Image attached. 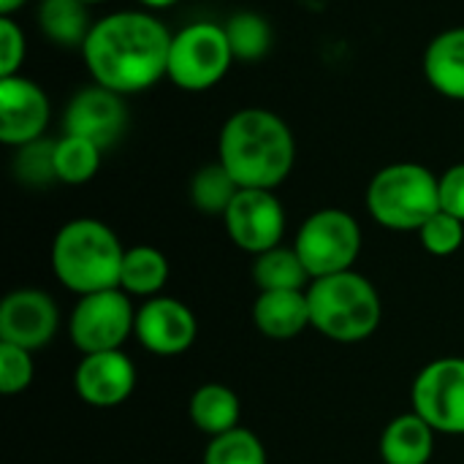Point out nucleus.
Returning a JSON list of instances; mask_svg holds the SVG:
<instances>
[{
    "label": "nucleus",
    "mask_w": 464,
    "mask_h": 464,
    "mask_svg": "<svg viewBox=\"0 0 464 464\" xmlns=\"http://www.w3.org/2000/svg\"><path fill=\"white\" fill-rule=\"evenodd\" d=\"M239 182L228 174V169L220 160H212L207 166H201L193 177H190V204L204 212V215H218L223 218L231 207V201L239 193Z\"/></svg>",
    "instance_id": "5701e85b"
},
{
    "label": "nucleus",
    "mask_w": 464,
    "mask_h": 464,
    "mask_svg": "<svg viewBox=\"0 0 464 464\" xmlns=\"http://www.w3.org/2000/svg\"><path fill=\"white\" fill-rule=\"evenodd\" d=\"M27 0H0V16H14Z\"/></svg>",
    "instance_id": "473e14b6"
},
{
    "label": "nucleus",
    "mask_w": 464,
    "mask_h": 464,
    "mask_svg": "<svg viewBox=\"0 0 464 464\" xmlns=\"http://www.w3.org/2000/svg\"><path fill=\"white\" fill-rule=\"evenodd\" d=\"M171 275L169 258L152 245H136L125 250L120 269V288L130 296L152 299L160 296Z\"/></svg>",
    "instance_id": "412c9836"
},
{
    "label": "nucleus",
    "mask_w": 464,
    "mask_h": 464,
    "mask_svg": "<svg viewBox=\"0 0 464 464\" xmlns=\"http://www.w3.org/2000/svg\"><path fill=\"white\" fill-rule=\"evenodd\" d=\"M128 106L125 95L111 92L101 84H87L68 101L63 111V133L82 136L101 150L114 147L128 130Z\"/></svg>",
    "instance_id": "9b49d317"
},
{
    "label": "nucleus",
    "mask_w": 464,
    "mask_h": 464,
    "mask_svg": "<svg viewBox=\"0 0 464 464\" xmlns=\"http://www.w3.org/2000/svg\"><path fill=\"white\" fill-rule=\"evenodd\" d=\"M27 54V38L22 24L14 16H0V76L22 73Z\"/></svg>",
    "instance_id": "c756f323"
},
{
    "label": "nucleus",
    "mask_w": 464,
    "mask_h": 464,
    "mask_svg": "<svg viewBox=\"0 0 464 464\" xmlns=\"http://www.w3.org/2000/svg\"><path fill=\"white\" fill-rule=\"evenodd\" d=\"M294 247L313 280L340 275L353 269L362 253V226L351 212L324 207L299 226Z\"/></svg>",
    "instance_id": "0eeeda50"
},
{
    "label": "nucleus",
    "mask_w": 464,
    "mask_h": 464,
    "mask_svg": "<svg viewBox=\"0 0 464 464\" xmlns=\"http://www.w3.org/2000/svg\"><path fill=\"white\" fill-rule=\"evenodd\" d=\"M188 416L193 421V427L209 438L226 435L239 424L242 419V400L231 386L223 383H204L190 394L188 402Z\"/></svg>",
    "instance_id": "6ab92c4d"
},
{
    "label": "nucleus",
    "mask_w": 464,
    "mask_h": 464,
    "mask_svg": "<svg viewBox=\"0 0 464 464\" xmlns=\"http://www.w3.org/2000/svg\"><path fill=\"white\" fill-rule=\"evenodd\" d=\"M54 141L57 139H35L30 144H22L14 150V177L27 185V188H46L52 182H57V171H54Z\"/></svg>",
    "instance_id": "bb28decb"
},
{
    "label": "nucleus",
    "mask_w": 464,
    "mask_h": 464,
    "mask_svg": "<svg viewBox=\"0 0 464 464\" xmlns=\"http://www.w3.org/2000/svg\"><path fill=\"white\" fill-rule=\"evenodd\" d=\"M364 201L378 226L419 234V228L440 212L438 174L413 160L389 163L370 179Z\"/></svg>",
    "instance_id": "39448f33"
},
{
    "label": "nucleus",
    "mask_w": 464,
    "mask_h": 464,
    "mask_svg": "<svg viewBox=\"0 0 464 464\" xmlns=\"http://www.w3.org/2000/svg\"><path fill=\"white\" fill-rule=\"evenodd\" d=\"M133 337L155 356H179L193 348L198 337L196 313L174 296H152L136 310Z\"/></svg>",
    "instance_id": "f8f14e48"
},
{
    "label": "nucleus",
    "mask_w": 464,
    "mask_h": 464,
    "mask_svg": "<svg viewBox=\"0 0 464 464\" xmlns=\"http://www.w3.org/2000/svg\"><path fill=\"white\" fill-rule=\"evenodd\" d=\"M87 5H95V3H103V0H84Z\"/></svg>",
    "instance_id": "72a5a7b5"
},
{
    "label": "nucleus",
    "mask_w": 464,
    "mask_h": 464,
    "mask_svg": "<svg viewBox=\"0 0 464 464\" xmlns=\"http://www.w3.org/2000/svg\"><path fill=\"white\" fill-rule=\"evenodd\" d=\"M204 464H269L266 449L253 430L237 427L226 435L209 438Z\"/></svg>",
    "instance_id": "a878e982"
},
{
    "label": "nucleus",
    "mask_w": 464,
    "mask_h": 464,
    "mask_svg": "<svg viewBox=\"0 0 464 464\" xmlns=\"http://www.w3.org/2000/svg\"><path fill=\"white\" fill-rule=\"evenodd\" d=\"M171 38L152 11H114L95 19L82 57L92 84L128 98L166 79Z\"/></svg>",
    "instance_id": "f257e3e1"
},
{
    "label": "nucleus",
    "mask_w": 464,
    "mask_h": 464,
    "mask_svg": "<svg viewBox=\"0 0 464 464\" xmlns=\"http://www.w3.org/2000/svg\"><path fill=\"white\" fill-rule=\"evenodd\" d=\"M435 430L419 413L392 419L381 435L383 464H430L435 454Z\"/></svg>",
    "instance_id": "a211bd4d"
},
{
    "label": "nucleus",
    "mask_w": 464,
    "mask_h": 464,
    "mask_svg": "<svg viewBox=\"0 0 464 464\" xmlns=\"http://www.w3.org/2000/svg\"><path fill=\"white\" fill-rule=\"evenodd\" d=\"M231 242L253 258L283 245L285 207L275 190L242 188L223 215Z\"/></svg>",
    "instance_id": "9d476101"
},
{
    "label": "nucleus",
    "mask_w": 464,
    "mask_h": 464,
    "mask_svg": "<svg viewBox=\"0 0 464 464\" xmlns=\"http://www.w3.org/2000/svg\"><path fill=\"white\" fill-rule=\"evenodd\" d=\"M413 413L438 435H464V359L443 356L430 362L411 389Z\"/></svg>",
    "instance_id": "1a4fd4ad"
},
{
    "label": "nucleus",
    "mask_w": 464,
    "mask_h": 464,
    "mask_svg": "<svg viewBox=\"0 0 464 464\" xmlns=\"http://www.w3.org/2000/svg\"><path fill=\"white\" fill-rule=\"evenodd\" d=\"M307 302L313 329L334 343H364L381 326V296L375 285L353 269L313 280L307 285Z\"/></svg>",
    "instance_id": "20e7f679"
},
{
    "label": "nucleus",
    "mask_w": 464,
    "mask_h": 464,
    "mask_svg": "<svg viewBox=\"0 0 464 464\" xmlns=\"http://www.w3.org/2000/svg\"><path fill=\"white\" fill-rule=\"evenodd\" d=\"M223 27H226V35H228L237 63H258L269 54L275 33L264 14L237 11V14H231V19Z\"/></svg>",
    "instance_id": "b1692460"
},
{
    "label": "nucleus",
    "mask_w": 464,
    "mask_h": 464,
    "mask_svg": "<svg viewBox=\"0 0 464 464\" xmlns=\"http://www.w3.org/2000/svg\"><path fill=\"white\" fill-rule=\"evenodd\" d=\"M144 11H166L171 5H177L179 0H136Z\"/></svg>",
    "instance_id": "2f4dec72"
},
{
    "label": "nucleus",
    "mask_w": 464,
    "mask_h": 464,
    "mask_svg": "<svg viewBox=\"0 0 464 464\" xmlns=\"http://www.w3.org/2000/svg\"><path fill=\"white\" fill-rule=\"evenodd\" d=\"M33 378H35L33 351L0 343V392L5 397L22 394L33 383Z\"/></svg>",
    "instance_id": "c85d7f7f"
},
{
    "label": "nucleus",
    "mask_w": 464,
    "mask_h": 464,
    "mask_svg": "<svg viewBox=\"0 0 464 464\" xmlns=\"http://www.w3.org/2000/svg\"><path fill=\"white\" fill-rule=\"evenodd\" d=\"M133 329H136V307L130 302V294H125L122 288L79 296L68 318L71 343L82 351V356L122 351Z\"/></svg>",
    "instance_id": "6e6552de"
},
{
    "label": "nucleus",
    "mask_w": 464,
    "mask_h": 464,
    "mask_svg": "<svg viewBox=\"0 0 464 464\" xmlns=\"http://www.w3.org/2000/svg\"><path fill=\"white\" fill-rule=\"evenodd\" d=\"M234 63L226 27L201 19L174 33L166 79L185 92H207L226 79Z\"/></svg>",
    "instance_id": "423d86ee"
},
{
    "label": "nucleus",
    "mask_w": 464,
    "mask_h": 464,
    "mask_svg": "<svg viewBox=\"0 0 464 464\" xmlns=\"http://www.w3.org/2000/svg\"><path fill=\"white\" fill-rule=\"evenodd\" d=\"M253 283L258 291H307L313 283L296 247L277 245L253 261Z\"/></svg>",
    "instance_id": "4be33fe9"
},
{
    "label": "nucleus",
    "mask_w": 464,
    "mask_h": 464,
    "mask_svg": "<svg viewBox=\"0 0 464 464\" xmlns=\"http://www.w3.org/2000/svg\"><path fill=\"white\" fill-rule=\"evenodd\" d=\"M125 250L111 226L95 218H73L52 242V272L76 296L120 288Z\"/></svg>",
    "instance_id": "7ed1b4c3"
},
{
    "label": "nucleus",
    "mask_w": 464,
    "mask_h": 464,
    "mask_svg": "<svg viewBox=\"0 0 464 464\" xmlns=\"http://www.w3.org/2000/svg\"><path fill=\"white\" fill-rule=\"evenodd\" d=\"M52 117L49 95L38 82L24 73L0 76V141L5 147H22L44 139Z\"/></svg>",
    "instance_id": "ddd939ff"
},
{
    "label": "nucleus",
    "mask_w": 464,
    "mask_h": 464,
    "mask_svg": "<svg viewBox=\"0 0 464 464\" xmlns=\"http://www.w3.org/2000/svg\"><path fill=\"white\" fill-rule=\"evenodd\" d=\"M103 160V150L82 136L63 133L54 141V171L63 185H87L95 179Z\"/></svg>",
    "instance_id": "393cba45"
},
{
    "label": "nucleus",
    "mask_w": 464,
    "mask_h": 464,
    "mask_svg": "<svg viewBox=\"0 0 464 464\" xmlns=\"http://www.w3.org/2000/svg\"><path fill=\"white\" fill-rule=\"evenodd\" d=\"M60 329V310L46 291L16 288L0 304V343L38 351L54 340Z\"/></svg>",
    "instance_id": "4468645a"
},
{
    "label": "nucleus",
    "mask_w": 464,
    "mask_h": 464,
    "mask_svg": "<svg viewBox=\"0 0 464 464\" xmlns=\"http://www.w3.org/2000/svg\"><path fill=\"white\" fill-rule=\"evenodd\" d=\"M73 389L90 408H117L136 389V364L125 351L84 353L73 372Z\"/></svg>",
    "instance_id": "2eb2a0df"
},
{
    "label": "nucleus",
    "mask_w": 464,
    "mask_h": 464,
    "mask_svg": "<svg viewBox=\"0 0 464 464\" xmlns=\"http://www.w3.org/2000/svg\"><path fill=\"white\" fill-rule=\"evenodd\" d=\"M38 30L54 44L68 49H82L95 19L90 16V5L84 0H41L38 11Z\"/></svg>",
    "instance_id": "aec40b11"
},
{
    "label": "nucleus",
    "mask_w": 464,
    "mask_h": 464,
    "mask_svg": "<svg viewBox=\"0 0 464 464\" xmlns=\"http://www.w3.org/2000/svg\"><path fill=\"white\" fill-rule=\"evenodd\" d=\"M421 247L435 258H449L464 245V223L449 212H435L421 228H419Z\"/></svg>",
    "instance_id": "cd10ccee"
},
{
    "label": "nucleus",
    "mask_w": 464,
    "mask_h": 464,
    "mask_svg": "<svg viewBox=\"0 0 464 464\" xmlns=\"http://www.w3.org/2000/svg\"><path fill=\"white\" fill-rule=\"evenodd\" d=\"M218 160L239 188L277 190L294 171L296 139L277 111L247 106L223 122L218 136Z\"/></svg>",
    "instance_id": "f03ea898"
},
{
    "label": "nucleus",
    "mask_w": 464,
    "mask_h": 464,
    "mask_svg": "<svg viewBox=\"0 0 464 464\" xmlns=\"http://www.w3.org/2000/svg\"><path fill=\"white\" fill-rule=\"evenodd\" d=\"M253 324L269 340H294L313 329L307 291H258L253 302Z\"/></svg>",
    "instance_id": "dca6fc26"
},
{
    "label": "nucleus",
    "mask_w": 464,
    "mask_h": 464,
    "mask_svg": "<svg viewBox=\"0 0 464 464\" xmlns=\"http://www.w3.org/2000/svg\"><path fill=\"white\" fill-rule=\"evenodd\" d=\"M424 79L427 84L449 98L464 101V27H449L438 33L424 49Z\"/></svg>",
    "instance_id": "f3484780"
},
{
    "label": "nucleus",
    "mask_w": 464,
    "mask_h": 464,
    "mask_svg": "<svg viewBox=\"0 0 464 464\" xmlns=\"http://www.w3.org/2000/svg\"><path fill=\"white\" fill-rule=\"evenodd\" d=\"M438 190H440V209L464 223V160L438 174Z\"/></svg>",
    "instance_id": "7c9ffc66"
}]
</instances>
